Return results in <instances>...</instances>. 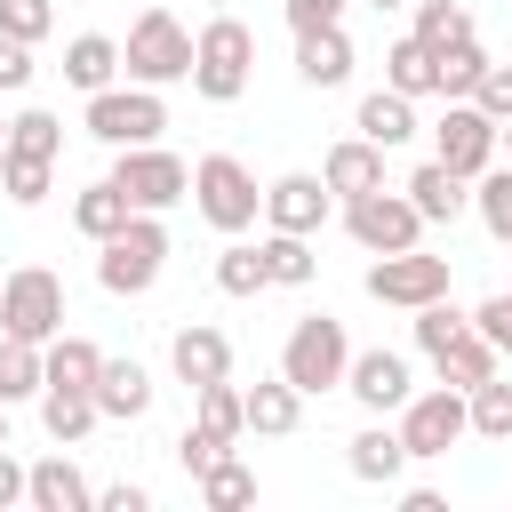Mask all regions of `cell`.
<instances>
[{
    "mask_svg": "<svg viewBox=\"0 0 512 512\" xmlns=\"http://www.w3.org/2000/svg\"><path fill=\"white\" fill-rule=\"evenodd\" d=\"M248 72H256V32H248L232 8H216V16L192 32V88H200L208 104H232V96L248 88Z\"/></svg>",
    "mask_w": 512,
    "mask_h": 512,
    "instance_id": "cell-1",
    "label": "cell"
},
{
    "mask_svg": "<svg viewBox=\"0 0 512 512\" xmlns=\"http://www.w3.org/2000/svg\"><path fill=\"white\" fill-rule=\"evenodd\" d=\"M344 368H352V344H344V320H328V312H304L296 328H288V344H280V376L312 400V392H336L344 384Z\"/></svg>",
    "mask_w": 512,
    "mask_h": 512,
    "instance_id": "cell-2",
    "label": "cell"
},
{
    "mask_svg": "<svg viewBox=\"0 0 512 512\" xmlns=\"http://www.w3.org/2000/svg\"><path fill=\"white\" fill-rule=\"evenodd\" d=\"M120 72L144 80V88H168V80H192V32L168 16V8H144L128 24V48H120Z\"/></svg>",
    "mask_w": 512,
    "mask_h": 512,
    "instance_id": "cell-3",
    "label": "cell"
},
{
    "mask_svg": "<svg viewBox=\"0 0 512 512\" xmlns=\"http://www.w3.org/2000/svg\"><path fill=\"white\" fill-rule=\"evenodd\" d=\"M160 264H168V224H160L152 208H136V216H128V232H112V240H104L96 280H104L112 296H144V288L160 280Z\"/></svg>",
    "mask_w": 512,
    "mask_h": 512,
    "instance_id": "cell-4",
    "label": "cell"
},
{
    "mask_svg": "<svg viewBox=\"0 0 512 512\" xmlns=\"http://www.w3.org/2000/svg\"><path fill=\"white\" fill-rule=\"evenodd\" d=\"M0 328L24 336V344L64 336V280H56L48 264H16V272L0 280Z\"/></svg>",
    "mask_w": 512,
    "mask_h": 512,
    "instance_id": "cell-5",
    "label": "cell"
},
{
    "mask_svg": "<svg viewBox=\"0 0 512 512\" xmlns=\"http://www.w3.org/2000/svg\"><path fill=\"white\" fill-rule=\"evenodd\" d=\"M160 128H168V104H160V88H144V80L88 96V136L112 144V152H120V144H160Z\"/></svg>",
    "mask_w": 512,
    "mask_h": 512,
    "instance_id": "cell-6",
    "label": "cell"
},
{
    "mask_svg": "<svg viewBox=\"0 0 512 512\" xmlns=\"http://www.w3.org/2000/svg\"><path fill=\"white\" fill-rule=\"evenodd\" d=\"M192 200H200V216H208L216 232H248V224L264 216V192H256V176H248L232 152L192 160Z\"/></svg>",
    "mask_w": 512,
    "mask_h": 512,
    "instance_id": "cell-7",
    "label": "cell"
},
{
    "mask_svg": "<svg viewBox=\"0 0 512 512\" xmlns=\"http://www.w3.org/2000/svg\"><path fill=\"white\" fill-rule=\"evenodd\" d=\"M504 152V120H488L472 96H448V120L432 128V160H448L456 176H488Z\"/></svg>",
    "mask_w": 512,
    "mask_h": 512,
    "instance_id": "cell-8",
    "label": "cell"
},
{
    "mask_svg": "<svg viewBox=\"0 0 512 512\" xmlns=\"http://www.w3.org/2000/svg\"><path fill=\"white\" fill-rule=\"evenodd\" d=\"M344 232L368 248V256H392V248H416L424 240V208L408 200V192H360V200H344Z\"/></svg>",
    "mask_w": 512,
    "mask_h": 512,
    "instance_id": "cell-9",
    "label": "cell"
},
{
    "mask_svg": "<svg viewBox=\"0 0 512 512\" xmlns=\"http://www.w3.org/2000/svg\"><path fill=\"white\" fill-rule=\"evenodd\" d=\"M464 432H472V400H464L456 384L408 392V408H400V440H408V456H448Z\"/></svg>",
    "mask_w": 512,
    "mask_h": 512,
    "instance_id": "cell-10",
    "label": "cell"
},
{
    "mask_svg": "<svg viewBox=\"0 0 512 512\" xmlns=\"http://www.w3.org/2000/svg\"><path fill=\"white\" fill-rule=\"evenodd\" d=\"M112 184L136 200V208H176L184 192H192V168L176 160V152H160V144H120V160H112Z\"/></svg>",
    "mask_w": 512,
    "mask_h": 512,
    "instance_id": "cell-11",
    "label": "cell"
},
{
    "mask_svg": "<svg viewBox=\"0 0 512 512\" xmlns=\"http://www.w3.org/2000/svg\"><path fill=\"white\" fill-rule=\"evenodd\" d=\"M368 296L392 304V312H416L432 296H448V256H424V248H392L368 264Z\"/></svg>",
    "mask_w": 512,
    "mask_h": 512,
    "instance_id": "cell-12",
    "label": "cell"
},
{
    "mask_svg": "<svg viewBox=\"0 0 512 512\" xmlns=\"http://www.w3.org/2000/svg\"><path fill=\"white\" fill-rule=\"evenodd\" d=\"M328 176H304V168H288V176H272L264 184V224L272 232H320L328 224Z\"/></svg>",
    "mask_w": 512,
    "mask_h": 512,
    "instance_id": "cell-13",
    "label": "cell"
},
{
    "mask_svg": "<svg viewBox=\"0 0 512 512\" xmlns=\"http://www.w3.org/2000/svg\"><path fill=\"white\" fill-rule=\"evenodd\" d=\"M344 392L368 408V416H392V408H408V392H416V376H408V360L400 352H352V368H344Z\"/></svg>",
    "mask_w": 512,
    "mask_h": 512,
    "instance_id": "cell-14",
    "label": "cell"
},
{
    "mask_svg": "<svg viewBox=\"0 0 512 512\" xmlns=\"http://www.w3.org/2000/svg\"><path fill=\"white\" fill-rule=\"evenodd\" d=\"M168 360H176V376L200 392V384L232 376V336H224V328H208V320H184V328H176V344H168Z\"/></svg>",
    "mask_w": 512,
    "mask_h": 512,
    "instance_id": "cell-15",
    "label": "cell"
},
{
    "mask_svg": "<svg viewBox=\"0 0 512 512\" xmlns=\"http://www.w3.org/2000/svg\"><path fill=\"white\" fill-rule=\"evenodd\" d=\"M400 192H408V200L424 208V224H456V216L472 208V176H456L448 160H424V168H416V176H408Z\"/></svg>",
    "mask_w": 512,
    "mask_h": 512,
    "instance_id": "cell-16",
    "label": "cell"
},
{
    "mask_svg": "<svg viewBox=\"0 0 512 512\" xmlns=\"http://www.w3.org/2000/svg\"><path fill=\"white\" fill-rule=\"evenodd\" d=\"M24 504H32V512H88V504H96V488H88V480H80V464L56 448V456H40V464H32Z\"/></svg>",
    "mask_w": 512,
    "mask_h": 512,
    "instance_id": "cell-17",
    "label": "cell"
},
{
    "mask_svg": "<svg viewBox=\"0 0 512 512\" xmlns=\"http://www.w3.org/2000/svg\"><path fill=\"white\" fill-rule=\"evenodd\" d=\"M296 72H304V88H344V80H352V40H344V24L296 32Z\"/></svg>",
    "mask_w": 512,
    "mask_h": 512,
    "instance_id": "cell-18",
    "label": "cell"
},
{
    "mask_svg": "<svg viewBox=\"0 0 512 512\" xmlns=\"http://www.w3.org/2000/svg\"><path fill=\"white\" fill-rule=\"evenodd\" d=\"M320 176H328V192L360 200V192H376V184H384V144H368V136H344V144H328Z\"/></svg>",
    "mask_w": 512,
    "mask_h": 512,
    "instance_id": "cell-19",
    "label": "cell"
},
{
    "mask_svg": "<svg viewBox=\"0 0 512 512\" xmlns=\"http://www.w3.org/2000/svg\"><path fill=\"white\" fill-rule=\"evenodd\" d=\"M128 216H136V200H128L112 176H104V184H88V192H72V224H80L96 248H104L112 232H128Z\"/></svg>",
    "mask_w": 512,
    "mask_h": 512,
    "instance_id": "cell-20",
    "label": "cell"
},
{
    "mask_svg": "<svg viewBox=\"0 0 512 512\" xmlns=\"http://www.w3.org/2000/svg\"><path fill=\"white\" fill-rule=\"evenodd\" d=\"M432 368H440V384L472 392V384H488V376H496V344H488L480 328H464V336H448V344L432 352Z\"/></svg>",
    "mask_w": 512,
    "mask_h": 512,
    "instance_id": "cell-21",
    "label": "cell"
},
{
    "mask_svg": "<svg viewBox=\"0 0 512 512\" xmlns=\"http://www.w3.org/2000/svg\"><path fill=\"white\" fill-rule=\"evenodd\" d=\"M96 416H104V408H96V392H64V384H48V392H40V424H48V440H56V448H80V440L96 432Z\"/></svg>",
    "mask_w": 512,
    "mask_h": 512,
    "instance_id": "cell-22",
    "label": "cell"
},
{
    "mask_svg": "<svg viewBox=\"0 0 512 512\" xmlns=\"http://www.w3.org/2000/svg\"><path fill=\"white\" fill-rule=\"evenodd\" d=\"M304 424V392L288 384V376H272V384H248V432H264V440H288Z\"/></svg>",
    "mask_w": 512,
    "mask_h": 512,
    "instance_id": "cell-23",
    "label": "cell"
},
{
    "mask_svg": "<svg viewBox=\"0 0 512 512\" xmlns=\"http://www.w3.org/2000/svg\"><path fill=\"white\" fill-rule=\"evenodd\" d=\"M400 464H408V440H400V424H368V432H352V480H376V488H392V480H400Z\"/></svg>",
    "mask_w": 512,
    "mask_h": 512,
    "instance_id": "cell-24",
    "label": "cell"
},
{
    "mask_svg": "<svg viewBox=\"0 0 512 512\" xmlns=\"http://www.w3.org/2000/svg\"><path fill=\"white\" fill-rule=\"evenodd\" d=\"M112 72H120V40H104V32H80V40H64V80H72L80 96L112 88Z\"/></svg>",
    "mask_w": 512,
    "mask_h": 512,
    "instance_id": "cell-25",
    "label": "cell"
},
{
    "mask_svg": "<svg viewBox=\"0 0 512 512\" xmlns=\"http://www.w3.org/2000/svg\"><path fill=\"white\" fill-rule=\"evenodd\" d=\"M360 136L368 144H408L416 136V96H400V88H376V96H360Z\"/></svg>",
    "mask_w": 512,
    "mask_h": 512,
    "instance_id": "cell-26",
    "label": "cell"
},
{
    "mask_svg": "<svg viewBox=\"0 0 512 512\" xmlns=\"http://www.w3.org/2000/svg\"><path fill=\"white\" fill-rule=\"evenodd\" d=\"M96 408L120 416V424H136V416L152 408V376H144L136 360H104V376H96Z\"/></svg>",
    "mask_w": 512,
    "mask_h": 512,
    "instance_id": "cell-27",
    "label": "cell"
},
{
    "mask_svg": "<svg viewBox=\"0 0 512 512\" xmlns=\"http://www.w3.org/2000/svg\"><path fill=\"white\" fill-rule=\"evenodd\" d=\"M40 384H48V344H24V336L0 328V400L16 408V400H32Z\"/></svg>",
    "mask_w": 512,
    "mask_h": 512,
    "instance_id": "cell-28",
    "label": "cell"
},
{
    "mask_svg": "<svg viewBox=\"0 0 512 512\" xmlns=\"http://www.w3.org/2000/svg\"><path fill=\"white\" fill-rule=\"evenodd\" d=\"M384 88H400V96H432L440 88V56L408 32V40H392L384 48Z\"/></svg>",
    "mask_w": 512,
    "mask_h": 512,
    "instance_id": "cell-29",
    "label": "cell"
},
{
    "mask_svg": "<svg viewBox=\"0 0 512 512\" xmlns=\"http://www.w3.org/2000/svg\"><path fill=\"white\" fill-rule=\"evenodd\" d=\"M96 376H104V352H96L88 336H48V384L96 392ZM48 384H40V392H48Z\"/></svg>",
    "mask_w": 512,
    "mask_h": 512,
    "instance_id": "cell-30",
    "label": "cell"
},
{
    "mask_svg": "<svg viewBox=\"0 0 512 512\" xmlns=\"http://www.w3.org/2000/svg\"><path fill=\"white\" fill-rule=\"evenodd\" d=\"M256 248H264V272H272V288H304V280L320 272V256H312V232H264Z\"/></svg>",
    "mask_w": 512,
    "mask_h": 512,
    "instance_id": "cell-31",
    "label": "cell"
},
{
    "mask_svg": "<svg viewBox=\"0 0 512 512\" xmlns=\"http://www.w3.org/2000/svg\"><path fill=\"white\" fill-rule=\"evenodd\" d=\"M192 400H200V416H192V424H208L216 440H240V432H248V392H240L232 376H216V384H200Z\"/></svg>",
    "mask_w": 512,
    "mask_h": 512,
    "instance_id": "cell-32",
    "label": "cell"
},
{
    "mask_svg": "<svg viewBox=\"0 0 512 512\" xmlns=\"http://www.w3.org/2000/svg\"><path fill=\"white\" fill-rule=\"evenodd\" d=\"M200 504H208V512H240V504H256V472H248L240 456L208 464V472H200Z\"/></svg>",
    "mask_w": 512,
    "mask_h": 512,
    "instance_id": "cell-33",
    "label": "cell"
},
{
    "mask_svg": "<svg viewBox=\"0 0 512 512\" xmlns=\"http://www.w3.org/2000/svg\"><path fill=\"white\" fill-rule=\"evenodd\" d=\"M472 208H480L488 240H504V248H512V160H504V168H488V176H472Z\"/></svg>",
    "mask_w": 512,
    "mask_h": 512,
    "instance_id": "cell-34",
    "label": "cell"
},
{
    "mask_svg": "<svg viewBox=\"0 0 512 512\" xmlns=\"http://www.w3.org/2000/svg\"><path fill=\"white\" fill-rule=\"evenodd\" d=\"M416 40L440 56V48H456V40H472V16L456 8V0H416Z\"/></svg>",
    "mask_w": 512,
    "mask_h": 512,
    "instance_id": "cell-35",
    "label": "cell"
},
{
    "mask_svg": "<svg viewBox=\"0 0 512 512\" xmlns=\"http://www.w3.org/2000/svg\"><path fill=\"white\" fill-rule=\"evenodd\" d=\"M216 288H224V296H256V288H272V272H264V248L232 240V248L216 256Z\"/></svg>",
    "mask_w": 512,
    "mask_h": 512,
    "instance_id": "cell-36",
    "label": "cell"
},
{
    "mask_svg": "<svg viewBox=\"0 0 512 512\" xmlns=\"http://www.w3.org/2000/svg\"><path fill=\"white\" fill-rule=\"evenodd\" d=\"M464 400H472V432H480V440H512V384H504V376L472 384Z\"/></svg>",
    "mask_w": 512,
    "mask_h": 512,
    "instance_id": "cell-37",
    "label": "cell"
},
{
    "mask_svg": "<svg viewBox=\"0 0 512 512\" xmlns=\"http://www.w3.org/2000/svg\"><path fill=\"white\" fill-rule=\"evenodd\" d=\"M8 152L56 160V152H64V120H56V112H16V120H8Z\"/></svg>",
    "mask_w": 512,
    "mask_h": 512,
    "instance_id": "cell-38",
    "label": "cell"
},
{
    "mask_svg": "<svg viewBox=\"0 0 512 512\" xmlns=\"http://www.w3.org/2000/svg\"><path fill=\"white\" fill-rule=\"evenodd\" d=\"M48 168H56V160L0 152V184H8V200H16V208H40V200H48Z\"/></svg>",
    "mask_w": 512,
    "mask_h": 512,
    "instance_id": "cell-39",
    "label": "cell"
},
{
    "mask_svg": "<svg viewBox=\"0 0 512 512\" xmlns=\"http://www.w3.org/2000/svg\"><path fill=\"white\" fill-rule=\"evenodd\" d=\"M480 72H488V48H480V40L440 48V96H472V88H480Z\"/></svg>",
    "mask_w": 512,
    "mask_h": 512,
    "instance_id": "cell-40",
    "label": "cell"
},
{
    "mask_svg": "<svg viewBox=\"0 0 512 512\" xmlns=\"http://www.w3.org/2000/svg\"><path fill=\"white\" fill-rule=\"evenodd\" d=\"M464 328H472V312H456L448 296L416 304V344H424V352H440V344H448V336H464Z\"/></svg>",
    "mask_w": 512,
    "mask_h": 512,
    "instance_id": "cell-41",
    "label": "cell"
},
{
    "mask_svg": "<svg viewBox=\"0 0 512 512\" xmlns=\"http://www.w3.org/2000/svg\"><path fill=\"white\" fill-rule=\"evenodd\" d=\"M224 456H232V440H216L208 424H184V432H176V464H184L192 480H200L208 464H224Z\"/></svg>",
    "mask_w": 512,
    "mask_h": 512,
    "instance_id": "cell-42",
    "label": "cell"
},
{
    "mask_svg": "<svg viewBox=\"0 0 512 512\" xmlns=\"http://www.w3.org/2000/svg\"><path fill=\"white\" fill-rule=\"evenodd\" d=\"M48 24H56L48 0H0V32L8 40H48Z\"/></svg>",
    "mask_w": 512,
    "mask_h": 512,
    "instance_id": "cell-43",
    "label": "cell"
},
{
    "mask_svg": "<svg viewBox=\"0 0 512 512\" xmlns=\"http://www.w3.org/2000/svg\"><path fill=\"white\" fill-rule=\"evenodd\" d=\"M472 104H480L488 120H512V64H488L480 88H472Z\"/></svg>",
    "mask_w": 512,
    "mask_h": 512,
    "instance_id": "cell-44",
    "label": "cell"
},
{
    "mask_svg": "<svg viewBox=\"0 0 512 512\" xmlns=\"http://www.w3.org/2000/svg\"><path fill=\"white\" fill-rule=\"evenodd\" d=\"M16 88H32V40L0 32V96H16Z\"/></svg>",
    "mask_w": 512,
    "mask_h": 512,
    "instance_id": "cell-45",
    "label": "cell"
},
{
    "mask_svg": "<svg viewBox=\"0 0 512 512\" xmlns=\"http://www.w3.org/2000/svg\"><path fill=\"white\" fill-rule=\"evenodd\" d=\"M472 328H480L496 352H512V296H488V304L472 312Z\"/></svg>",
    "mask_w": 512,
    "mask_h": 512,
    "instance_id": "cell-46",
    "label": "cell"
},
{
    "mask_svg": "<svg viewBox=\"0 0 512 512\" xmlns=\"http://www.w3.org/2000/svg\"><path fill=\"white\" fill-rule=\"evenodd\" d=\"M288 8V32H320V24H344V0H280Z\"/></svg>",
    "mask_w": 512,
    "mask_h": 512,
    "instance_id": "cell-47",
    "label": "cell"
},
{
    "mask_svg": "<svg viewBox=\"0 0 512 512\" xmlns=\"http://www.w3.org/2000/svg\"><path fill=\"white\" fill-rule=\"evenodd\" d=\"M24 488H32V464H16V456L0 448V512H8V504H24Z\"/></svg>",
    "mask_w": 512,
    "mask_h": 512,
    "instance_id": "cell-48",
    "label": "cell"
},
{
    "mask_svg": "<svg viewBox=\"0 0 512 512\" xmlns=\"http://www.w3.org/2000/svg\"><path fill=\"white\" fill-rule=\"evenodd\" d=\"M96 504H104V512H152V496H144L136 480H112V488H104Z\"/></svg>",
    "mask_w": 512,
    "mask_h": 512,
    "instance_id": "cell-49",
    "label": "cell"
},
{
    "mask_svg": "<svg viewBox=\"0 0 512 512\" xmlns=\"http://www.w3.org/2000/svg\"><path fill=\"white\" fill-rule=\"evenodd\" d=\"M0 448H8V400H0Z\"/></svg>",
    "mask_w": 512,
    "mask_h": 512,
    "instance_id": "cell-50",
    "label": "cell"
},
{
    "mask_svg": "<svg viewBox=\"0 0 512 512\" xmlns=\"http://www.w3.org/2000/svg\"><path fill=\"white\" fill-rule=\"evenodd\" d=\"M368 8H408V0H368Z\"/></svg>",
    "mask_w": 512,
    "mask_h": 512,
    "instance_id": "cell-51",
    "label": "cell"
},
{
    "mask_svg": "<svg viewBox=\"0 0 512 512\" xmlns=\"http://www.w3.org/2000/svg\"><path fill=\"white\" fill-rule=\"evenodd\" d=\"M504 152H512V120H504Z\"/></svg>",
    "mask_w": 512,
    "mask_h": 512,
    "instance_id": "cell-52",
    "label": "cell"
},
{
    "mask_svg": "<svg viewBox=\"0 0 512 512\" xmlns=\"http://www.w3.org/2000/svg\"><path fill=\"white\" fill-rule=\"evenodd\" d=\"M0 152H8V120H0Z\"/></svg>",
    "mask_w": 512,
    "mask_h": 512,
    "instance_id": "cell-53",
    "label": "cell"
},
{
    "mask_svg": "<svg viewBox=\"0 0 512 512\" xmlns=\"http://www.w3.org/2000/svg\"><path fill=\"white\" fill-rule=\"evenodd\" d=\"M208 8H232V0H208Z\"/></svg>",
    "mask_w": 512,
    "mask_h": 512,
    "instance_id": "cell-54",
    "label": "cell"
}]
</instances>
